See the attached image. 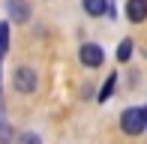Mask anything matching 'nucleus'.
<instances>
[{"mask_svg":"<svg viewBox=\"0 0 147 144\" xmlns=\"http://www.w3.org/2000/svg\"><path fill=\"white\" fill-rule=\"evenodd\" d=\"M120 129L126 135H141L147 129V108H126L120 114Z\"/></svg>","mask_w":147,"mask_h":144,"instance_id":"f257e3e1","label":"nucleus"},{"mask_svg":"<svg viewBox=\"0 0 147 144\" xmlns=\"http://www.w3.org/2000/svg\"><path fill=\"white\" fill-rule=\"evenodd\" d=\"M12 81H15L18 93H33V90H36V72H33L30 66H18Z\"/></svg>","mask_w":147,"mask_h":144,"instance_id":"f03ea898","label":"nucleus"},{"mask_svg":"<svg viewBox=\"0 0 147 144\" xmlns=\"http://www.w3.org/2000/svg\"><path fill=\"white\" fill-rule=\"evenodd\" d=\"M81 63L84 66H102V60H105V54H102V48L99 45H93V42H87V45H81Z\"/></svg>","mask_w":147,"mask_h":144,"instance_id":"7ed1b4c3","label":"nucleus"},{"mask_svg":"<svg viewBox=\"0 0 147 144\" xmlns=\"http://www.w3.org/2000/svg\"><path fill=\"white\" fill-rule=\"evenodd\" d=\"M126 18L129 21H144L147 18V0H126Z\"/></svg>","mask_w":147,"mask_h":144,"instance_id":"20e7f679","label":"nucleus"},{"mask_svg":"<svg viewBox=\"0 0 147 144\" xmlns=\"http://www.w3.org/2000/svg\"><path fill=\"white\" fill-rule=\"evenodd\" d=\"M105 9H108V0H84V12L93 15V18L105 15Z\"/></svg>","mask_w":147,"mask_h":144,"instance_id":"39448f33","label":"nucleus"},{"mask_svg":"<svg viewBox=\"0 0 147 144\" xmlns=\"http://www.w3.org/2000/svg\"><path fill=\"white\" fill-rule=\"evenodd\" d=\"M132 57V39H123V42L117 45V60L123 63V60H129Z\"/></svg>","mask_w":147,"mask_h":144,"instance_id":"423d86ee","label":"nucleus"},{"mask_svg":"<svg viewBox=\"0 0 147 144\" xmlns=\"http://www.w3.org/2000/svg\"><path fill=\"white\" fill-rule=\"evenodd\" d=\"M12 12H15L18 21H27V15H30V9L24 6V0H12Z\"/></svg>","mask_w":147,"mask_h":144,"instance_id":"0eeeda50","label":"nucleus"},{"mask_svg":"<svg viewBox=\"0 0 147 144\" xmlns=\"http://www.w3.org/2000/svg\"><path fill=\"white\" fill-rule=\"evenodd\" d=\"M114 84H117V75H108V81H105V84H102V90H99V102H105V99L111 96Z\"/></svg>","mask_w":147,"mask_h":144,"instance_id":"6e6552de","label":"nucleus"},{"mask_svg":"<svg viewBox=\"0 0 147 144\" xmlns=\"http://www.w3.org/2000/svg\"><path fill=\"white\" fill-rule=\"evenodd\" d=\"M6 48H9V24H0V60H3Z\"/></svg>","mask_w":147,"mask_h":144,"instance_id":"1a4fd4ad","label":"nucleus"},{"mask_svg":"<svg viewBox=\"0 0 147 144\" xmlns=\"http://www.w3.org/2000/svg\"><path fill=\"white\" fill-rule=\"evenodd\" d=\"M15 144H42V141H39L36 132H21V135L15 138Z\"/></svg>","mask_w":147,"mask_h":144,"instance_id":"9d476101","label":"nucleus"},{"mask_svg":"<svg viewBox=\"0 0 147 144\" xmlns=\"http://www.w3.org/2000/svg\"><path fill=\"white\" fill-rule=\"evenodd\" d=\"M0 144H12V129L6 123H0Z\"/></svg>","mask_w":147,"mask_h":144,"instance_id":"9b49d317","label":"nucleus"}]
</instances>
